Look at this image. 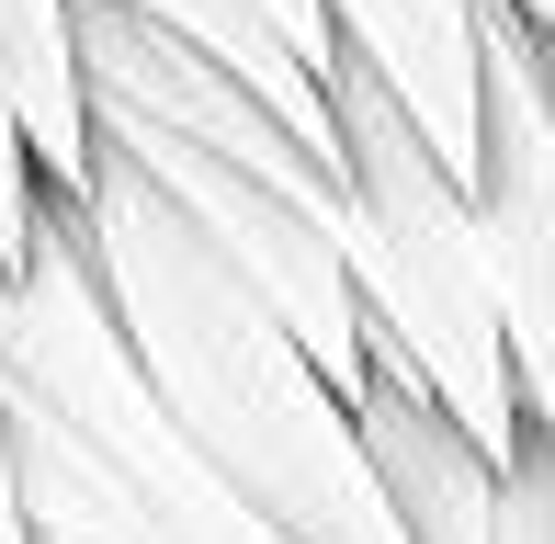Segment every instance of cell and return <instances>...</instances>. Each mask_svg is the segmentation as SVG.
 Returning a JSON list of instances; mask_svg holds the SVG:
<instances>
[{"label": "cell", "instance_id": "obj_8", "mask_svg": "<svg viewBox=\"0 0 555 544\" xmlns=\"http://www.w3.org/2000/svg\"><path fill=\"white\" fill-rule=\"evenodd\" d=\"M46 216V182H35V147H23V114H12V57H0V261H23Z\"/></svg>", "mask_w": 555, "mask_h": 544}, {"label": "cell", "instance_id": "obj_10", "mask_svg": "<svg viewBox=\"0 0 555 544\" xmlns=\"http://www.w3.org/2000/svg\"><path fill=\"white\" fill-rule=\"evenodd\" d=\"M0 533H12V454H0ZM23 544V533H12Z\"/></svg>", "mask_w": 555, "mask_h": 544}, {"label": "cell", "instance_id": "obj_3", "mask_svg": "<svg viewBox=\"0 0 555 544\" xmlns=\"http://www.w3.org/2000/svg\"><path fill=\"white\" fill-rule=\"evenodd\" d=\"M330 250H340L351 307H363V340L386 363H409V386L488 465H511L533 431H521L488 250H476V216H465V170L340 46H330Z\"/></svg>", "mask_w": 555, "mask_h": 544}, {"label": "cell", "instance_id": "obj_5", "mask_svg": "<svg viewBox=\"0 0 555 544\" xmlns=\"http://www.w3.org/2000/svg\"><path fill=\"white\" fill-rule=\"evenodd\" d=\"M351 419L374 442V477H386V510L409 544H555V442H521L511 465H488L374 340H363Z\"/></svg>", "mask_w": 555, "mask_h": 544}, {"label": "cell", "instance_id": "obj_2", "mask_svg": "<svg viewBox=\"0 0 555 544\" xmlns=\"http://www.w3.org/2000/svg\"><path fill=\"white\" fill-rule=\"evenodd\" d=\"M0 454L23 544H295L137 375L57 193L0 261Z\"/></svg>", "mask_w": 555, "mask_h": 544}, {"label": "cell", "instance_id": "obj_7", "mask_svg": "<svg viewBox=\"0 0 555 544\" xmlns=\"http://www.w3.org/2000/svg\"><path fill=\"white\" fill-rule=\"evenodd\" d=\"M125 12H147V23H170V35H193L205 57H227L330 159V23H318V0H125Z\"/></svg>", "mask_w": 555, "mask_h": 544}, {"label": "cell", "instance_id": "obj_1", "mask_svg": "<svg viewBox=\"0 0 555 544\" xmlns=\"http://www.w3.org/2000/svg\"><path fill=\"white\" fill-rule=\"evenodd\" d=\"M57 205L91 250V284H103L137 375L159 386V409L216 454V477L261 522H284L295 544H409L351 398L318 375V352L261 307V284L125 147L91 137V170Z\"/></svg>", "mask_w": 555, "mask_h": 544}, {"label": "cell", "instance_id": "obj_9", "mask_svg": "<svg viewBox=\"0 0 555 544\" xmlns=\"http://www.w3.org/2000/svg\"><path fill=\"white\" fill-rule=\"evenodd\" d=\"M511 12H521V23H533V35H544V46H555V0H511Z\"/></svg>", "mask_w": 555, "mask_h": 544}, {"label": "cell", "instance_id": "obj_4", "mask_svg": "<svg viewBox=\"0 0 555 544\" xmlns=\"http://www.w3.org/2000/svg\"><path fill=\"white\" fill-rule=\"evenodd\" d=\"M465 216L488 250L499 340H511L521 431L555 442V46L511 0L476 12V147H465Z\"/></svg>", "mask_w": 555, "mask_h": 544}, {"label": "cell", "instance_id": "obj_6", "mask_svg": "<svg viewBox=\"0 0 555 544\" xmlns=\"http://www.w3.org/2000/svg\"><path fill=\"white\" fill-rule=\"evenodd\" d=\"M476 12H488V0H318L330 46L363 57L374 80L397 91V114H409L453 170H465V147H476Z\"/></svg>", "mask_w": 555, "mask_h": 544}, {"label": "cell", "instance_id": "obj_11", "mask_svg": "<svg viewBox=\"0 0 555 544\" xmlns=\"http://www.w3.org/2000/svg\"><path fill=\"white\" fill-rule=\"evenodd\" d=\"M0 544H12V533H0Z\"/></svg>", "mask_w": 555, "mask_h": 544}]
</instances>
